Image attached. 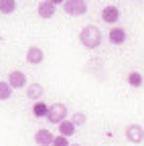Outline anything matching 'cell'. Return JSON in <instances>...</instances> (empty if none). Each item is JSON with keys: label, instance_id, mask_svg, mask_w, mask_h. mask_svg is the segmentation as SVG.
<instances>
[{"label": "cell", "instance_id": "cell-1", "mask_svg": "<svg viewBox=\"0 0 144 146\" xmlns=\"http://www.w3.org/2000/svg\"><path fill=\"white\" fill-rule=\"evenodd\" d=\"M79 41H81L85 47H89V49H96V47L100 45V41H102V35H100V31H98L96 27H85V29L79 33Z\"/></svg>", "mask_w": 144, "mask_h": 146}, {"label": "cell", "instance_id": "cell-2", "mask_svg": "<svg viewBox=\"0 0 144 146\" xmlns=\"http://www.w3.org/2000/svg\"><path fill=\"white\" fill-rule=\"evenodd\" d=\"M67 116V108L63 104H55V106H49V112H47V120L53 124H61Z\"/></svg>", "mask_w": 144, "mask_h": 146}, {"label": "cell", "instance_id": "cell-3", "mask_svg": "<svg viewBox=\"0 0 144 146\" xmlns=\"http://www.w3.org/2000/svg\"><path fill=\"white\" fill-rule=\"evenodd\" d=\"M63 8H65V12H67V14L79 16V14H85L87 4L83 2V0H67V2H63Z\"/></svg>", "mask_w": 144, "mask_h": 146}, {"label": "cell", "instance_id": "cell-4", "mask_svg": "<svg viewBox=\"0 0 144 146\" xmlns=\"http://www.w3.org/2000/svg\"><path fill=\"white\" fill-rule=\"evenodd\" d=\"M126 138L130 142H142L144 140V128L138 126V124H130L126 128Z\"/></svg>", "mask_w": 144, "mask_h": 146}, {"label": "cell", "instance_id": "cell-5", "mask_svg": "<svg viewBox=\"0 0 144 146\" xmlns=\"http://www.w3.org/2000/svg\"><path fill=\"white\" fill-rule=\"evenodd\" d=\"M53 140H55V136H53L49 130H39L35 134V142L39 146H53Z\"/></svg>", "mask_w": 144, "mask_h": 146}, {"label": "cell", "instance_id": "cell-6", "mask_svg": "<svg viewBox=\"0 0 144 146\" xmlns=\"http://www.w3.org/2000/svg\"><path fill=\"white\" fill-rule=\"evenodd\" d=\"M102 18L106 23H118V18H120V10L116 6H106L102 10Z\"/></svg>", "mask_w": 144, "mask_h": 146}, {"label": "cell", "instance_id": "cell-7", "mask_svg": "<svg viewBox=\"0 0 144 146\" xmlns=\"http://www.w3.org/2000/svg\"><path fill=\"white\" fill-rule=\"evenodd\" d=\"M25 83H27V77L21 71H12L8 75V85L10 87H25Z\"/></svg>", "mask_w": 144, "mask_h": 146}, {"label": "cell", "instance_id": "cell-8", "mask_svg": "<svg viewBox=\"0 0 144 146\" xmlns=\"http://www.w3.org/2000/svg\"><path fill=\"white\" fill-rule=\"evenodd\" d=\"M27 61L29 63H41L43 61V51L39 49V47H31L29 51H27Z\"/></svg>", "mask_w": 144, "mask_h": 146}, {"label": "cell", "instance_id": "cell-9", "mask_svg": "<svg viewBox=\"0 0 144 146\" xmlns=\"http://www.w3.org/2000/svg\"><path fill=\"white\" fill-rule=\"evenodd\" d=\"M126 41V33L120 29V27H114L112 31H110V43H114V45H122Z\"/></svg>", "mask_w": 144, "mask_h": 146}, {"label": "cell", "instance_id": "cell-10", "mask_svg": "<svg viewBox=\"0 0 144 146\" xmlns=\"http://www.w3.org/2000/svg\"><path fill=\"white\" fill-rule=\"evenodd\" d=\"M55 14V4L53 2H41L39 4V16L41 18H51Z\"/></svg>", "mask_w": 144, "mask_h": 146}, {"label": "cell", "instance_id": "cell-11", "mask_svg": "<svg viewBox=\"0 0 144 146\" xmlns=\"http://www.w3.org/2000/svg\"><path fill=\"white\" fill-rule=\"evenodd\" d=\"M43 91H45V89H43L39 83H31V85L27 87V96H29L31 100H39V98L43 96Z\"/></svg>", "mask_w": 144, "mask_h": 146}, {"label": "cell", "instance_id": "cell-12", "mask_svg": "<svg viewBox=\"0 0 144 146\" xmlns=\"http://www.w3.org/2000/svg\"><path fill=\"white\" fill-rule=\"evenodd\" d=\"M59 132H61V136H73V132H75V126H73V122H61L59 124Z\"/></svg>", "mask_w": 144, "mask_h": 146}, {"label": "cell", "instance_id": "cell-13", "mask_svg": "<svg viewBox=\"0 0 144 146\" xmlns=\"http://www.w3.org/2000/svg\"><path fill=\"white\" fill-rule=\"evenodd\" d=\"M47 112H49V106H47V104H43V102H37V104L33 106V114L37 116V118L47 116Z\"/></svg>", "mask_w": 144, "mask_h": 146}, {"label": "cell", "instance_id": "cell-14", "mask_svg": "<svg viewBox=\"0 0 144 146\" xmlns=\"http://www.w3.org/2000/svg\"><path fill=\"white\" fill-rule=\"evenodd\" d=\"M14 8H16L14 0H0V12L2 14H10V12H14Z\"/></svg>", "mask_w": 144, "mask_h": 146}, {"label": "cell", "instance_id": "cell-15", "mask_svg": "<svg viewBox=\"0 0 144 146\" xmlns=\"http://www.w3.org/2000/svg\"><path fill=\"white\" fill-rule=\"evenodd\" d=\"M12 96V87L6 81H0V100H8Z\"/></svg>", "mask_w": 144, "mask_h": 146}, {"label": "cell", "instance_id": "cell-16", "mask_svg": "<svg viewBox=\"0 0 144 146\" xmlns=\"http://www.w3.org/2000/svg\"><path fill=\"white\" fill-rule=\"evenodd\" d=\"M128 81H130L132 87H140V85H142V75H140V73H136V71H132L130 75H128Z\"/></svg>", "mask_w": 144, "mask_h": 146}, {"label": "cell", "instance_id": "cell-17", "mask_svg": "<svg viewBox=\"0 0 144 146\" xmlns=\"http://www.w3.org/2000/svg\"><path fill=\"white\" fill-rule=\"evenodd\" d=\"M81 124H85V114H75L73 116V126H81Z\"/></svg>", "mask_w": 144, "mask_h": 146}, {"label": "cell", "instance_id": "cell-18", "mask_svg": "<svg viewBox=\"0 0 144 146\" xmlns=\"http://www.w3.org/2000/svg\"><path fill=\"white\" fill-rule=\"evenodd\" d=\"M53 146H69V142H67V138H65V136H59V138L53 140Z\"/></svg>", "mask_w": 144, "mask_h": 146}, {"label": "cell", "instance_id": "cell-19", "mask_svg": "<svg viewBox=\"0 0 144 146\" xmlns=\"http://www.w3.org/2000/svg\"><path fill=\"white\" fill-rule=\"evenodd\" d=\"M73 146H77V144H73Z\"/></svg>", "mask_w": 144, "mask_h": 146}]
</instances>
